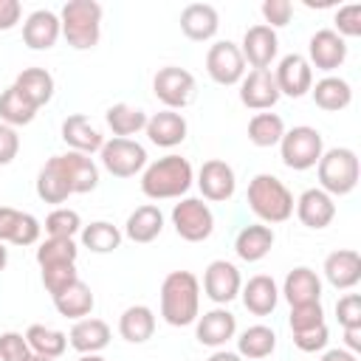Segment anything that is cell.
I'll list each match as a JSON object with an SVG mask.
<instances>
[{"instance_id": "cell-1", "label": "cell", "mask_w": 361, "mask_h": 361, "mask_svg": "<svg viewBox=\"0 0 361 361\" xmlns=\"http://www.w3.org/2000/svg\"><path fill=\"white\" fill-rule=\"evenodd\" d=\"M161 316L172 327H186L200 316V282L192 271H172L161 282Z\"/></svg>"}, {"instance_id": "cell-2", "label": "cell", "mask_w": 361, "mask_h": 361, "mask_svg": "<svg viewBox=\"0 0 361 361\" xmlns=\"http://www.w3.org/2000/svg\"><path fill=\"white\" fill-rule=\"evenodd\" d=\"M195 180L192 164L180 155H164L144 166L141 172V192L149 200H172L189 192Z\"/></svg>"}, {"instance_id": "cell-3", "label": "cell", "mask_w": 361, "mask_h": 361, "mask_svg": "<svg viewBox=\"0 0 361 361\" xmlns=\"http://www.w3.org/2000/svg\"><path fill=\"white\" fill-rule=\"evenodd\" d=\"M293 192L268 172H259L248 183V209L262 220V223H285L293 214Z\"/></svg>"}, {"instance_id": "cell-4", "label": "cell", "mask_w": 361, "mask_h": 361, "mask_svg": "<svg viewBox=\"0 0 361 361\" xmlns=\"http://www.w3.org/2000/svg\"><path fill=\"white\" fill-rule=\"evenodd\" d=\"M59 25L71 48L76 51L96 48L102 37V6L96 0H68L62 6Z\"/></svg>"}, {"instance_id": "cell-5", "label": "cell", "mask_w": 361, "mask_h": 361, "mask_svg": "<svg viewBox=\"0 0 361 361\" xmlns=\"http://www.w3.org/2000/svg\"><path fill=\"white\" fill-rule=\"evenodd\" d=\"M316 172H319V189L322 192H327L330 197L350 195L358 186V175H361L358 155L350 147L324 149L319 164H316Z\"/></svg>"}, {"instance_id": "cell-6", "label": "cell", "mask_w": 361, "mask_h": 361, "mask_svg": "<svg viewBox=\"0 0 361 361\" xmlns=\"http://www.w3.org/2000/svg\"><path fill=\"white\" fill-rule=\"evenodd\" d=\"M324 152V141H322V133L316 127H307V124H299L293 130H285L282 141H279V155H282V164L288 169H296V172H305L310 166L319 164Z\"/></svg>"}, {"instance_id": "cell-7", "label": "cell", "mask_w": 361, "mask_h": 361, "mask_svg": "<svg viewBox=\"0 0 361 361\" xmlns=\"http://www.w3.org/2000/svg\"><path fill=\"white\" fill-rule=\"evenodd\" d=\"M172 226L180 240L186 243H203L214 231V214L209 203L200 197H183L180 203L172 206Z\"/></svg>"}, {"instance_id": "cell-8", "label": "cell", "mask_w": 361, "mask_h": 361, "mask_svg": "<svg viewBox=\"0 0 361 361\" xmlns=\"http://www.w3.org/2000/svg\"><path fill=\"white\" fill-rule=\"evenodd\" d=\"M195 76L186 68L166 65L152 76V93L166 110H183L195 99Z\"/></svg>"}, {"instance_id": "cell-9", "label": "cell", "mask_w": 361, "mask_h": 361, "mask_svg": "<svg viewBox=\"0 0 361 361\" xmlns=\"http://www.w3.org/2000/svg\"><path fill=\"white\" fill-rule=\"evenodd\" d=\"M99 155H102V166L113 178H133L147 166V149L133 138H110L104 141Z\"/></svg>"}, {"instance_id": "cell-10", "label": "cell", "mask_w": 361, "mask_h": 361, "mask_svg": "<svg viewBox=\"0 0 361 361\" xmlns=\"http://www.w3.org/2000/svg\"><path fill=\"white\" fill-rule=\"evenodd\" d=\"M206 73L217 85H240L245 76V59L240 54V45H234L231 39L214 42L206 54Z\"/></svg>"}, {"instance_id": "cell-11", "label": "cell", "mask_w": 361, "mask_h": 361, "mask_svg": "<svg viewBox=\"0 0 361 361\" xmlns=\"http://www.w3.org/2000/svg\"><path fill=\"white\" fill-rule=\"evenodd\" d=\"M240 288H243V276H240L234 262L214 259V262L206 265V271H203V293L214 305H228L234 296H240Z\"/></svg>"}, {"instance_id": "cell-12", "label": "cell", "mask_w": 361, "mask_h": 361, "mask_svg": "<svg viewBox=\"0 0 361 361\" xmlns=\"http://www.w3.org/2000/svg\"><path fill=\"white\" fill-rule=\"evenodd\" d=\"M274 79H276L279 96L299 99V96L310 93V87H313V68L302 54H288V56L279 59V65L274 71Z\"/></svg>"}, {"instance_id": "cell-13", "label": "cell", "mask_w": 361, "mask_h": 361, "mask_svg": "<svg viewBox=\"0 0 361 361\" xmlns=\"http://www.w3.org/2000/svg\"><path fill=\"white\" fill-rule=\"evenodd\" d=\"M276 51H279V37H276V31L268 28L265 23L251 25V28L243 34L240 54H243V59H245L254 71L271 68V62L276 59Z\"/></svg>"}, {"instance_id": "cell-14", "label": "cell", "mask_w": 361, "mask_h": 361, "mask_svg": "<svg viewBox=\"0 0 361 361\" xmlns=\"http://www.w3.org/2000/svg\"><path fill=\"white\" fill-rule=\"evenodd\" d=\"M344 59H347V42L333 28H322V31H316L310 37V42H307V62H310V68L330 73V71L341 68Z\"/></svg>"}, {"instance_id": "cell-15", "label": "cell", "mask_w": 361, "mask_h": 361, "mask_svg": "<svg viewBox=\"0 0 361 361\" xmlns=\"http://www.w3.org/2000/svg\"><path fill=\"white\" fill-rule=\"evenodd\" d=\"M240 102L248 107V110H271L276 102H279V87H276V79H274V71L265 68V71H248L240 82Z\"/></svg>"}, {"instance_id": "cell-16", "label": "cell", "mask_w": 361, "mask_h": 361, "mask_svg": "<svg viewBox=\"0 0 361 361\" xmlns=\"http://www.w3.org/2000/svg\"><path fill=\"white\" fill-rule=\"evenodd\" d=\"M54 164L59 166V172L65 175L68 186L73 195H85V192H93L96 183H99V166L93 164L90 155H82V152H62V155H54Z\"/></svg>"}, {"instance_id": "cell-17", "label": "cell", "mask_w": 361, "mask_h": 361, "mask_svg": "<svg viewBox=\"0 0 361 361\" xmlns=\"http://www.w3.org/2000/svg\"><path fill=\"white\" fill-rule=\"evenodd\" d=\"M197 189L203 192L206 200H214V203H223L234 195L237 189V178H234V169L220 161V158H212L200 166L197 172Z\"/></svg>"}, {"instance_id": "cell-18", "label": "cell", "mask_w": 361, "mask_h": 361, "mask_svg": "<svg viewBox=\"0 0 361 361\" xmlns=\"http://www.w3.org/2000/svg\"><path fill=\"white\" fill-rule=\"evenodd\" d=\"M197 327H195V336H197V341L203 344V347H223L228 338H234V333H237V316L231 313V310H226V307H212V310H206L203 316H197V322H195Z\"/></svg>"}, {"instance_id": "cell-19", "label": "cell", "mask_w": 361, "mask_h": 361, "mask_svg": "<svg viewBox=\"0 0 361 361\" xmlns=\"http://www.w3.org/2000/svg\"><path fill=\"white\" fill-rule=\"evenodd\" d=\"M62 34V25H59V17L48 8H37L25 17L23 23V42L31 48V51H48L56 45Z\"/></svg>"}, {"instance_id": "cell-20", "label": "cell", "mask_w": 361, "mask_h": 361, "mask_svg": "<svg viewBox=\"0 0 361 361\" xmlns=\"http://www.w3.org/2000/svg\"><path fill=\"white\" fill-rule=\"evenodd\" d=\"M62 141L73 149V152H82V155H93L104 147V135L99 127H93V121L82 113H73L62 121Z\"/></svg>"}, {"instance_id": "cell-21", "label": "cell", "mask_w": 361, "mask_h": 361, "mask_svg": "<svg viewBox=\"0 0 361 361\" xmlns=\"http://www.w3.org/2000/svg\"><path fill=\"white\" fill-rule=\"evenodd\" d=\"M293 209H296V217L302 220V226H307V228H327L336 217V203L322 189H305L299 195V200L293 203Z\"/></svg>"}, {"instance_id": "cell-22", "label": "cell", "mask_w": 361, "mask_h": 361, "mask_svg": "<svg viewBox=\"0 0 361 361\" xmlns=\"http://www.w3.org/2000/svg\"><path fill=\"white\" fill-rule=\"evenodd\" d=\"M324 276L336 290H350L361 282V257L355 248H338L324 259Z\"/></svg>"}, {"instance_id": "cell-23", "label": "cell", "mask_w": 361, "mask_h": 361, "mask_svg": "<svg viewBox=\"0 0 361 361\" xmlns=\"http://www.w3.org/2000/svg\"><path fill=\"white\" fill-rule=\"evenodd\" d=\"M147 138L155 144V147H164V149H172L178 144H183L186 138V118L178 113V110H161L155 116L147 118Z\"/></svg>"}, {"instance_id": "cell-24", "label": "cell", "mask_w": 361, "mask_h": 361, "mask_svg": "<svg viewBox=\"0 0 361 361\" xmlns=\"http://www.w3.org/2000/svg\"><path fill=\"white\" fill-rule=\"evenodd\" d=\"M68 344L82 353V355H90V353H102L107 344H110V324L104 319H96V316H87V319H79L71 333H68Z\"/></svg>"}, {"instance_id": "cell-25", "label": "cell", "mask_w": 361, "mask_h": 361, "mask_svg": "<svg viewBox=\"0 0 361 361\" xmlns=\"http://www.w3.org/2000/svg\"><path fill=\"white\" fill-rule=\"evenodd\" d=\"M217 28H220V17H217V8L209 3H189L180 11V31L195 42L212 39Z\"/></svg>"}, {"instance_id": "cell-26", "label": "cell", "mask_w": 361, "mask_h": 361, "mask_svg": "<svg viewBox=\"0 0 361 361\" xmlns=\"http://www.w3.org/2000/svg\"><path fill=\"white\" fill-rule=\"evenodd\" d=\"M282 296L288 299V305H307V302H322V279L316 276L313 268L299 265L293 271H288L285 282H282Z\"/></svg>"}, {"instance_id": "cell-27", "label": "cell", "mask_w": 361, "mask_h": 361, "mask_svg": "<svg viewBox=\"0 0 361 361\" xmlns=\"http://www.w3.org/2000/svg\"><path fill=\"white\" fill-rule=\"evenodd\" d=\"M240 296H243V305L248 313L268 316V313H274V307L279 302V288L268 274H257L240 288Z\"/></svg>"}, {"instance_id": "cell-28", "label": "cell", "mask_w": 361, "mask_h": 361, "mask_svg": "<svg viewBox=\"0 0 361 361\" xmlns=\"http://www.w3.org/2000/svg\"><path fill=\"white\" fill-rule=\"evenodd\" d=\"M271 248H274V228L265 223H251V226L240 228V234L234 240V251L243 262H259L268 257Z\"/></svg>"}, {"instance_id": "cell-29", "label": "cell", "mask_w": 361, "mask_h": 361, "mask_svg": "<svg viewBox=\"0 0 361 361\" xmlns=\"http://www.w3.org/2000/svg\"><path fill=\"white\" fill-rule=\"evenodd\" d=\"M164 231V214H161V209L158 206H152V203H144V206H138L130 217H127V223H124V234L133 240V243H152L158 234Z\"/></svg>"}, {"instance_id": "cell-30", "label": "cell", "mask_w": 361, "mask_h": 361, "mask_svg": "<svg viewBox=\"0 0 361 361\" xmlns=\"http://www.w3.org/2000/svg\"><path fill=\"white\" fill-rule=\"evenodd\" d=\"M93 305H96L93 290H90V285H85L82 279H76V282L68 285L59 296H54V307H56V313L65 316V319H73V322L87 319L90 310H93Z\"/></svg>"}, {"instance_id": "cell-31", "label": "cell", "mask_w": 361, "mask_h": 361, "mask_svg": "<svg viewBox=\"0 0 361 361\" xmlns=\"http://www.w3.org/2000/svg\"><path fill=\"white\" fill-rule=\"evenodd\" d=\"M310 93H313L316 107H322L327 113H338V110L350 107V102H353V87L341 76H324V79H319L310 87Z\"/></svg>"}, {"instance_id": "cell-32", "label": "cell", "mask_w": 361, "mask_h": 361, "mask_svg": "<svg viewBox=\"0 0 361 361\" xmlns=\"http://www.w3.org/2000/svg\"><path fill=\"white\" fill-rule=\"evenodd\" d=\"M118 333L130 344H144L155 333V313L147 305H130L118 319Z\"/></svg>"}, {"instance_id": "cell-33", "label": "cell", "mask_w": 361, "mask_h": 361, "mask_svg": "<svg viewBox=\"0 0 361 361\" xmlns=\"http://www.w3.org/2000/svg\"><path fill=\"white\" fill-rule=\"evenodd\" d=\"M14 87L39 110V107L48 104L51 96H54V76H51L45 68H25V71L17 73Z\"/></svg>"}, {"instance_id": "cell-34", "label": "cell", "mask_w": 361, "mask_h": 361, "mask_svg": "<svg viewBox=\"0 0 361 361\" xmlns=\"http://www.w3.org/2000/svg\"><path fill=\"white\" fill-rule=\"evenodd\" d=\"M276 350V333L265 324H251L240 333L237 338V355L240 358H251V361H262Z\"/></svg>"}, {"instance_id": "cell-35", "label": "cell", "mask_w": 361, "mask_h": 361, "mask_svg": "<svg viewBox=\"0 0 361 361\" xmlns=\"http://www.w3.org/2000/svg\"><path fill=\"white\" fill-rule=\"evenodd\" d=\"M147 118H149V116H147L141 107H133V104H127V102H118V104L107 107V113H104V121H107V127L113 130L116 138H130V135H135L138 130L147 127Z\"/></svg>"}, {"instance_id": "cell-36", "label": "cell", "mask_w": 361, "mask_h": 361, "mask_svg": "<svg viewBox=\"0 0 361 361\" xmlns=\"http://www.w3.org/2000/svg\"><path fill=\"white\" fill-rule=\"evenodd\" d=\"M37 116V107L11 85L0 93V121L8 124V127H23V124H31Z\"/></svg>"}, {"instance_id": "cell-37", "label": "cell", "mask_w": 361, "mask_h": 361, "mask_svg": "<svg viewBox=\"0 0 361 361\" xmlns=\"http://www.w3.org/2000/svg\"><path fill=\"white\" fill-rule=\"evenodd\" d=\"M25 341H28L31 353L45 355V358H59L68 350V336L62 330H54L45 324H31L25 330Z\"/></svg>"}, {"instance_id": "cell-38", "label": "cell", "mask_w": 361, "mask_h": 361, "mask_svg": "<svg viewBox=\"0 0 361 361\" xmlns=\"http://www.w3.org/2000/svg\"><path fill=\"white\" fill-rule=\"evenodd\" d=\"M37 195L45 203H65L73 195L71 186H68V180H65V175L54 164V158H48L45 166L39 169V175H37Z\"/></svg>"}, {"instance_id": "cell-39", "label": "cell", "mask_w": 361, "mask_h": 361, "mask_svg": "<svg viewBox=\"0 0 361 361\" xmlns=\"http://www.w3.org/2000/svg\"><path fill=\"white\" fill-rule=\"evenodd\" d=\"M285 135V121L276 113H254L248 121V141L254 147H274Z\"/></svg>"}, {"instance_id": "cell-40", "label": "cell", "mask_w": 361, "mask_h": 361, "mask_svg": "<svg viewBox=\"0 0 361 361\" xmlns=\"http://www.w3.org/2000/svg\"><path fill=\"white\" fill-rule=\"evenodd\" d=\"M82 245L90 248L93 254H110L121 245V231L118 226L107 223V220H96L90 226H82Z\"/></svg>"}, {"instance_id": "cell-41", "label": "cell", "mask_w": 361, "mask_h": 361, "mask_svg": "<svg viewBox=\"0 0 361 361\" xmlns=\"http://www.w3.org/2000/svg\"><path fill=\"white\" fill-rule=\"evenodd\" d=\"M76 257H79L76 243L73 240H62V237H48L37 248L39 268H45V265H62V262H76Z\"/></svg>"}, {"instance_id": "cell-42", "label": "cell", "mask_w": 361, "mask_h": 361, "mask_svg": "<svg viewBox=\"0 0 361 361\" xmlns=\"http://www.w3.org/2000/svg\"><path fill=\"white\" fill-rule=\"evenodd\" d=\"M79 231H82V217H79V212H73V209L59 206V209H54V212L45 217V234H48V237L73 240Z\"/></svg>"}, {"instance_id": "cell-43", "label": "cell", "mask_w": 361, "mask_h": 361, "mask_svg": "<svg viewBox=\"0 0 361 361\" xmlns=\"http://www.w3.org/2000/svg\"><path fill=\"white\" fill-rule=\"evenodd\" d=\"M79 279V274H76V262H62V265H45L42 268V285H45V290L51 293V299L54 296H59L68 285H73Z\"/></svg>"}, {"instance_id": "cell-44", "label": "cell", "mask_w": 361, "mask_h": 361, "mask_svg": "<svg viewBox=\"0 0 361 361\" xmlns=\"http://www.w3.org/2000/svg\"><path fill=\"white\" fill-rule=\"evenodd\" d=\"M288 324H290V333H302V330H310V327L324 324V307H322V302L293 305L290 307V316H288Z\"/></svg>"}, {"instance_id": "cell-45", "label": "cell", "mask_w": 361, "mask_h": 361, "mask_svg": "<svg viewBox=\"0 0 361 361\" xmlns=\"http://www.w3.org/2000/svg\"><path fill=\"white\" fill-rule=\"evenodd\" d=\"M31 355V347L23 333H0V361H25Z\"/></svg>"}, {"instance_id": "cell-46", "label": "cell", "mask_w": 361, "mask_h": 361, "mask_svg": "<svg viewBox=\"0 0 361 361\" xmlns=\"http://www.w3.org/2000/svg\"><path fill=\"white\" fill-rule=\"evenodd\" d=\"M336 34L344 37H361V6L350 3L336 11Z\"/></svg>"}, {"instance_id": "cell-47", "label": "cell", "mask_w": 361, "mask_h": 361, "mask_svg": "<svg viewBox=\"0 0 361 361\" xmlns=\"http://www.w3.org/2000/svg\"><path fill=\"white\" fill-rule=\"evenodd\" d=\"M336 319L341 327H361V296L358 293H344L336 302Z\"/></svg>"}, {"instance_id": "cell-48", "label": "cell", "mask_w": 361, "mask_h": 361, "mask_svg": "<svg viewBox=\"0 0 361 361\" xmlns=\"http://www.w3.org/2000/svg\"><path fill=\"white\" fill-rule=\"evenodd\" d=\"M327 341H330V330H327V324H319V327L293 333V344H296L302 353H319V350L327 347Z\"/></svg>"}, {"instance_id": "cell-49", "label": "cell", "mask_w": 361, "mask_h": 361, "mask_svg": "<svg viewBox=\"0 0 361 361\" xmlns=\"http://www.w3.org/2000/svg\"><path fill=\"white\" fill-rule=\"evenodd\" d=\"M259 11H262L268 28H282V25H288L290 17H293V6H290V0H265Z\"/></svg>"}, {"instance_id": "cell-50", "label": "cell", "mask_w": 361, "mask_h": 361, "mask_svg": "<svg viewBox=\"0 0 361 361\" xmlns=\"http://www.w3.org/2000/svg\"><path fill=\"white\" fill-rule=\"evenodd\" d=\"M20 152V135L14 127L0 121V166H8Z\"/></svg>"}, {"instance_id": "cell-51", "label": "cell", "mask_w": 361, "mask_h": 361, "mask_svg": "<svg viewBox=\"0 0 361 361\" xmlns=\"http://www.w3.org/2000/svg\"><path fill=\"white\" fill-rule=\"evenodd\" d=\"M39 234H42V226H39V220L34 217V214H28V212H23V220H20V228H17V237H14V243L11 245H34L37 240H39Z\"/></svg>"}, {"instance_id": "cell-52", "label": "cell", "mask_w": 361, "mask_h": 361, "mask_svg": "<svg viewBox=\"0 0 361 361\" xmlns=\"http://www.w3.org/2000/svg\"><path fill=\"white\" fill-rule=\"evenodd\" d=\"M23 212L11 206H0V243H14L17 228H20Z\"/></svg>"}, {"instance_id": "cell-53", "label": "cell", "mask_w": 361, "mask_h": 361, "mask_svg": "<svg viewBox=\"0 0 361 361\" xmlns=\"http://www.w3.org/2000/svg\"><path fill=\"white\" fill-rule=\"evenodd\" d=\"M23 17L20 0H0V31H11Z\"/></svg>"}, {"instance_id": "cell-54", "label": "cell", "mask_w": 361, "mask_h": 361, "mask_svg": "<svg viewBox=\"0 0 361 361\" xmlns=\"http://www.w3.org/2000/svg\"><path fill=\"white\" fill-rule=\"evenodd\" d=\"M344 350H350V353H361V327H344Z\"/></svg>"}, {"instance_id": "cell-55", "label": "cell", "mask_w": 361, "mask_h": 361, "mask_svg": "<svg viewBox=\"0 0 361 361\" xmlns=\"http://www.w3.org/2000/svg\"><path fill=\"white\" fill-rule=\"evenodd\" d=\"M319 361H358V355H355V353H350V350H344V347H336V350L322 353V358H319Z\"/></svg>"}, {"instance_id": "cell-56", "label": "cell", "mask_w": 361, "mask_h": 361, "mask_svg": "<svg viewBox=\"0 0 361 361\" xmlns=\"http://www.w3.org/2000/svg\"><path fill=\"white\" fill-rule=\"evenodd\" d=\"M206 361H243L237 353H228V350H217V353H212Z\"/></svg>"}, {"instance_id": "cell-57", "label": "cell", "mask_w": 361, "mask_h": 361, "mask_svg": "<svg viewBox=\"0 0 361 361\" xmlns=\"http://www.w3.org/2000/svg\"><path fill=\"white\" fill-rule=\"evenodd\" d=\"M6 262H8V248H6L3 243H0V271L6 268Z\"/></svg>"}, {"instance_id": "cell-58", "label": "cell", "mask_w": 361, "mask_h": 361, "mask_svg": "<svg viewBox=\"0 0 361 361\" xmlns=\"http://www.w3.org/2000/svg\"><path fill=\"white\" fill-rule=\"evenodd\" d=\"M79 361H104L99 353H90V355H79Z\"/></svg>"}, {"instance_id": "cell-59", "label": "cell", "mask_w": 361, "mask_h": 361, "mask_svg": "<svg viewBox=\"0 0 361 361\" xmlns=\"http://www.w3.org/2000/svg\"><path fill=\"white\" fill-rule=\"evenodd\" d=\"M25 361H56V358H45V355H37V353H31Z\"/></svg>"}]
</instances>
